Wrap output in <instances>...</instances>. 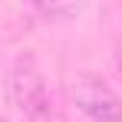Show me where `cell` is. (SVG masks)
<instances>
[{"label": "cell", "mask_w": 122, "mask_h": 122, "mask_svg": "<svg viewBox=\"0 0 122 122\" xmlns=\"http://www.w3.org/2000/svg\"><path fill=\"white\" fill-rule=\"evenodd\" d=\"M10 99L20 112L33 116V119H43L50 112V92H46L40 66L30 53L17 56L13 66H10Z\"/></svg>", "instance_id": "1"}, {"label": "cell", "mask_w": 122, "mask_h": 122, "mask_svg": "<svg viewBox=\"0 0 122 122\" xmlns=\"http://www.w3.org/2000/svg\"><path fill=\"white\" fill-rule=\"evenodd\" d=\"M73 106L96 122H122V99L99 79H82L69 92Z\"/></svg>", "instance_id": "2"}, {"label": "cell", "mask_w": 122, "mask_h": 122, "mask_svg": "<svg viewBox=\"0 0 122 122\" xmlns=\"http://www.w3.org/2000/svg\"><path fill=\"white\" fill-rule=\"evenodd\" d=\"M82 7H76V3H36V13L46 17V20H69Z\"/></svg>", "instance_id": "3"}, {"label": "cell", "mask_w": 122, "mask_h": 122, "mask_svg": "<svg viewBox=\"0 0 122 122\" xmlns=\"http://www.w3.org/2000/svg\"><path fill=\"white\" fill-rule=\"evenodd\" d=\"M116 63H119V73H122V46L116 50Z\"/></svg>", "instance_id": "4"}, {"label": "cell", "mask_w": 122, "mask_h": 122, "mask_svg": "<svg viewBox=\"0 0 122 122\" xmlns=\"http://www.w3.org/2000/svg\"><path fill=\"white\" fill-rule=\"evenodd\" d=\"M0 122H7V119H3V116H0Z\"/></svg>", "instance_id": "5"}]
</instances>
